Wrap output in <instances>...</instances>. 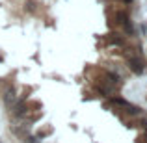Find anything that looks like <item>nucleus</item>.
<instances>
[{
  "mask_svg": "<svg viewBox=\"0 0 147 143\" xmlns=\"http://www.w3.org/2000/svg\"><path fill=\"white\" fill-rule=\"evenodd\" d=\"M15 102H17V95H15V91L13 89H6V91H4V104H6V108H11Z\"/></svg>",
  "mask_w": 147,
  "mask_h": 143,
  "instance_id": "obj_3",
  "label": "nucleus"
},
{
  "mask_svg": "<svg viewBox=\"0 0 147 143\" xmlns=\"http://www.w3.org/2000/svg\"><path fill=\"white\" fill-rule=\"evenodd\" d=\"M112 43H115V45H121V43H123V41H121V39H119V37H112Z\"/></svg>",
  "mask_w": 147,
  "mask_h": 143,
  "instance_id": "obj_7",
  "label": "nucleus"
},
{
  "mask_svg": "<svg viewBox=\"0 0 147 143\" xmlns=\"http://www.w3.org/2000/svg\"><path fill=\"white\" fill-rule=\"evenodd\" d=\"M9 111H11V115H13V117H24L26 111H28V108H26V102L17 100V102L9 108Z\"/></svg>",
  "mask_w": 147,
  "mask_h": 143,
  "instance_id": "obj_1",
  "label": "nucleus"
},
{
  "mask_svg": "<svg viewBox=\"0 0 147 143\" xmlns=\"http://www.w3.org/2000/svg\"><path fill=\"white\" fill-rule=\"evenodd\" d=\"M115 19H117L119 24H125V22L129 21V15H127L125 11H115Z\"/></svg>",
  "mask_w": 147,
  "mask_h": 143,
  "instance_id": "obj_5",
  "label": "nucleus"
},
{
  "mask_svg": "<svg viewBox=\"0 0 147 143\" xmlns=\"http://www.w3.org/2000/svg\"><path fill=\"white\" fill-rule=\"evenodd\" d=\"M36 9H37V2H36V0H26V2H24V11L34 13Z\"/></svg>",
  "mask_w": 147,
  "mask_h": 143,
  "instance_id": "obj_4",
  "label": "nucleus"
},
{
  "mask_svg": "<svg viewBox=\"0 0 147 143\" xmlns=\"http://www.w3.org/2000/svg\"><path fill=\"white\" fill-rule=\"evenodd\" d=\"M129 67H130V71H132V73H136V75H142V73H144V69H145V65H144V61H142L140 58L129 56Z\"/></svg>",
  "mask_w": 147,
  "mask_h": 143,
  "instance_id": "obj_2",
  "label": "nucleus"
},
{
  "mask_svg": "<svg viewBox=\"0 0 147 143\" xmlns=\"http://www.w3.org/2000/svg\"><path fill=\"white\" fill-rule=\"evenodd\" d=\"M125 2H130V0H125Z\"/></svg>",
  "mask_w": 147,
  "mask_h": 143,
  "instance_id": "obj_8",
  "label": "nucleus"
},
{
  "mask_svg": "<svg viewBox=\"0 0 147 143\" xmlns=\"http://www.w3.org/2000/svg\"><path fill=\"white\" fill-rule=\"evenodd\" d=\"M24 143H39V141H37V138H26Z\"/></svg>",
  "mask_w": 147,
  "mask_h": 143,
  "instance_id": "obj_6",
  "label": "nucleus"
}]
</instances>
